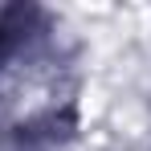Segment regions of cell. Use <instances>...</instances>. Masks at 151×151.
Segmentation results:
<instances>
[{"instance_id": "obj_1", "label": "cell", "mask_w": 151, "mask_h": 151, "mask_svg": "<svg viewBox=\"0 0 151 151\" xmlns=\"http://www.w3.org/2000/svg\"><path fill=\"white\" fill-rule=\"evenodd\" d=\"M29 21H33L29 8H4L0 12V61L8 53H17V45L29 37Z\"/></svg>"}]
</instances>
